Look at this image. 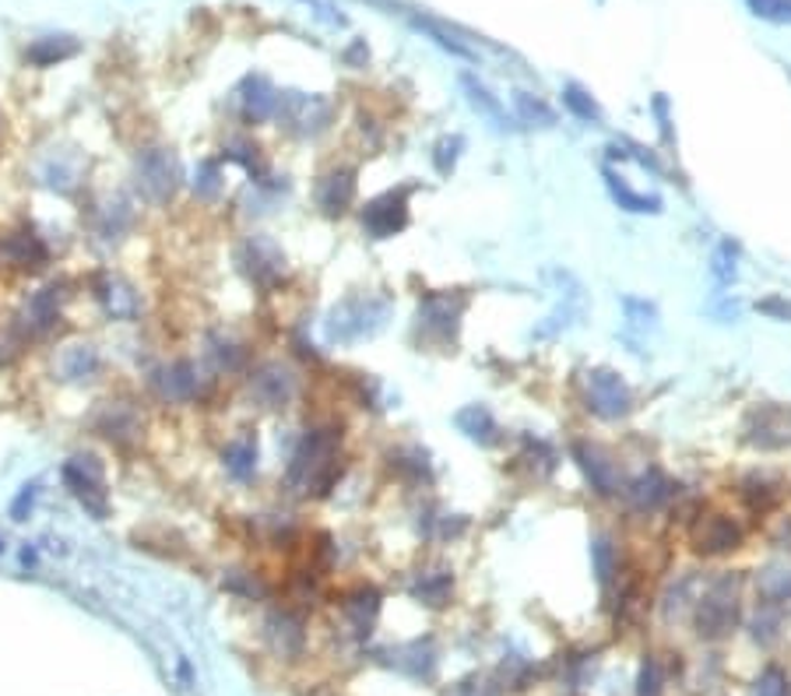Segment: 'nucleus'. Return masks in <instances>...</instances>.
I'll return each instance as SVG.
<instances>
[{"mask_svg":"<svg viewBox=\"0 0 791 696\" xmlns=\"http://www.w3.org/2000/svg\"><path fill=\"white\" fill-rule=\"evenodd\" d=\"M468 300L461 292H429L419 303V331L433 342H454Z\"/></svg>","mask_w":791,"mask_h":696,"instance_id":"nucleus-14","label":"nucleus"},{"mask_svg":"<svg viewBox=\"0 0 791 696\" xmlns=\"http://www.w3.org/2000/svg\"><path fill=\"white\" fill-rule=\"evenodd\" d=\"M223 159L226 163H236V166H244L250 173L254 184H264L268 179V163H264V151L254 138H244V134H236V138H229L223 145Z\"/></svg>","mask_w":791,"mask_h":696,"instance_id":"nucleus-31","label":"nucleus"},{"mask_svg":"<svg viewBox=\"0 0 791 696\" xmlns=\"http://www.w3.org/2000/svg\"><path fill=\"white\" fill-rule=\"evenodd\" d=\"M21 563H26V567H36V549H21Z\"/></svg>","mask_w":791,"mask_h":696,"instance_id":"nucleus-53","label":"nucleus"},{"mask_svg":"<svg viewBox=\"0 0 791 696\" xmlns=\"http://www.w3.org/2000/svg\"><path fill=\"white\" fill-rule=\"evenodd\" d=\"M63 300H68V285L63 282H50L36 288L32 296L21 303V310L11 317V324L21 331V339L29 345H39L53 339L60 331V321H63Z\"/></svg>","mask_w":791,"mask_h":696,"instance_id":"nucleus-6","label":"nucleus"},{"mask_svg":"<svg viewBox=\"0 0 791 696\" xmlns=\"http://www.w3.org/2000/svg\"><path fill=\"white\" fill-rule=\"evenodd\" d=\"M461 88H465V96H468L472 109H478V114L486 117L493 127H500V130L507 127V109H503V102H500L475 75H461Z\"/></svg>","mask_w":791,"mask_h":696,"instance_id":"nucleus-32","label":"nucleus"},{"mask_svg":"<svg viewBox=\"0 0 791 696\" xmlns=\"http://www.w3.org/2000/svg\"><path fill=\"white\" fill-rule=\"evenodd\" d=\"M342 425L338 422H317L310 425L285 468V492L303 500L327 497L342 479Z\"/></svg>","mask_w":791,"mask_h":696,"instance_id":"nucleus-1","label":"nucleus"},{"mask_svg":"<svg viewBox=\"0 0 791 696\" xmlns=\"http://www.w3.org/2000/svg\"><path fill=\"white\" fill-rule=\"evenodd\" d=\"M0 124H4V117H0Z\"/></svg>","mask_w":791,"mask_h":696,"instance_id":"nucleus-55","label":"nucleus"},{"mask_svg":"<svg viewBox=\"0 0 791 696\" xmlns=\"http://www.w3.org/2000/svg\"><path fill=\"white\" fill-rule=\"evenodd\" d=\"M591 559H595V574L602 584H609L615 574H620V549L609 535H595V546H591Z\"/></svg>","mask_w":791,"mask_h":696,"instance_id":"nucleus-40","label":"nucleus"},{"mask_svg":"<svg viewBox=\"0 0 791 696\" xmlns=\"http://www.w3.org/2000/svg\"><path fill=\"white\" fill-rule=\"evenodd\" d=\"M239 109H244L247 124H268L278 114V88L264 75H247L239 85Z\"/></svg>","mask_w":791,"mask_h":696,"instance_id":"nucleus-24","label":"nucleus"},{"mask_svg":"<svg viewBox=\"0 0 791 696\" xmlns=\"http://www.w3.org/2000/svg\"><path fill=\"white\" fill-rule=\"evenodd\" d=\"M356 194H359L356 169H348V166L327 169V173L317 179V187H314L317 212L327 215V218H342L352 205H356Z\"/></svg>","mask_w":791,"mask_h":696,"instance_id":"nucleus-20","label":"nucleus"},{"mask_svg":"<svg viewBox=\"0 0 791 696\" xmlns=\"http://www.w3.org/2000/svg\"><path fill=\"white\" fill-rule=\"evenodd\" d=\"M39 179H42V187H50L63 197H71L78 194V187L85 184L81 179V159L71 151H50L47 159L39 163Z\"/></svg>","mask_w":791,"mask_h":696,"instance_id":"nucleus-25","label":"nucleus"},{"mask_svg":"<svg viewBox=\"0 0 791 696\" xmlns=\"http://www.w3.org/2000/svg\"><path fill=\"white\" fill-rule=\"evenodd\" d=\"M0 552H4V535H0Z\"/></svg>","mask_w":791,"mask_h":696,"instance_id":"nucleus-54","label":"nucleus"},{"mask_svg":"<svg viewBox=\"0 0 791 696\" xmlns=\"http://www.w3.org/2000/svg\"><path fill=\"white\" fill-rule=\"evenodd\" d=\"M377 612H380V595L377 588H369V584H359L356 591H348L342 598V616L352 626V634H369Z\"/></svg>","mask_w":791,"mask_h":696,"instance_id":"nucleus-28","label":"nucleus"},{"mask_svg":"<svg viewBox=\"0 0 791 696\" xmlns=\"http://www.w3.org/2000/svg\"><path fill=\"white\" fill-rule=\"evenodd\" d=\"M81 53V42L68 32H57V36H39L26 47V60L32 67H57L63 60H71Z\"/></svg>","mask_w":791,"mask_h":696,"instance_id":"nucleus-27","label":"nucleus"},{"mask_svg":"<svg viewBox=\"0 0 791 696\" xmlns=\"http://www.w3.org/2000/svg\"><path fill=\"white\" fill-rule=\"evenodd\" d=\"M223 588L233 591V595H244V598H264V595H268V588L260 584V577L250 574V570H226Z\"/></svg>","mask_w":791,"mask_h":696,"instance_id":"nucleus-42","label":"nucleus"},{"mask_svg":"<svg viewBox=\"0 0 791 696\" xmlns=\"http://www.w3.org/2000/svg\"><path fill=\"white\" fill-rule=\"evenodd\" d=\"M714 278L718 282H732L735 278V246L732 243H721V251L714 254Z\"/></svg>","mask_w":791,"mask_h":696,"instance_id":"nucleus-49","label":"nucleus"},{"mask_svg":"<svg viewBox=\"0 0 791 696\" xmlns=\"http://www.w3.org/2000/svg\"><path fill=\"white\" fill-rule=\"evenodd\" d=\"M335 106L332 99L314 96V92H278V114L275 120L285 124V130L299 134V138H317L320 130L332 127Z\"/></svg>","mask_w":791,"mask_h":696,"instance_id":"nucleus-10","label":"nucleus"},{"mask_svg":"<svg viewBox=\"0 0 791 696\" xmlns=\"http://www.w3.org/2000/svg\"><path fill=\"white\" fill-rule=\"evenodd\" d=\"M451 591H454V577L447 570H426V574L415 577V584H412V595L419 598V601H426V605L451 601Z\"/></svg>","mask_w":791,"mask_h":696,"instance_id":"nucleus-34","label":"nucleus"},{"mask_svg":"<svg viewBox=\"0 0 791 696\" xmlns=\"http://www.w3.org/2000/svg\"><path fill=\"white\" fill-rule=\"evenodd\" d=\"M408 226V187L387 190L380 197L366 200L363 208V229L369 239H390Z\"/></svg>","mask_w":791,"mask_h":696,"instance_id":"nucleus-15","label":"nucleus"},{"mask_svg":"<svg viewBox=\"0 0 791 696\" xmlns=\"http://www.w3.org/2000/svg\"><path fill=\"white\" fill-rule=\"evenodd\" d=\"M92 296L96 303L106 310V317H113V321H138V313H141V296L135 292V285L117 278V275H96L92 282Z\"/></svg>","mask_w":791,"mask_h":696,"instance_id":"nucleus-22","label":"nucleus"},{"mask_svg":"<svg viewBox=\"0 0 791 696\" xmlns=\"http://www.w3.org/2000/svg\"><path fill=\"white\" fill-rule=\"evenodd\" d=\"M32 345L21 339V331L8 321V324H0V370H8L14 366L21 355H26Z\"/></svg>","mask_w":791,"mask_h":696,"instance_id":"nucleus-41","label":"nucleus"},{"mask_svg":"<svg viewBox=\"0 0 791 696\" xmlns=\"http://www.w3.org/2000/svg\"><path fill=\"white\" fill-rule=\"evenodd\" d=\"M135 205H130V197L123 194H109L102 200H96L92 208H88V226H92V236L106 246L120 243L130 229H135Z\"/></svg>","mask_w":791,"mask_h":696,"instance_id":"nucleus-16","label":"nucleus"},{"mask_svg":"<svg viewBox=\"0 0 791 696\" xmlns=\"http://www.w3.org/2000/svg\"><path fill=\"white\" fill-rule=\"evenodd\" d=\"M257 458H260V451H257V433H250V430H244V433L233 437V440L223 447V464H226V471H229L236 482L254 479Z\"/></svg>","mask_w":791,"mask_h":696,"instance_id":"nucleus-29","label":"nucleus"},{"mask_svg":"<svg viewBox=\"0 0 791 696\" xmlns=\"http://www.w3.org/2000/svg\"><path fill=\"white\" fill-rule=\"evenodd\" d=\"M757 310L763 313V317H774V321H791V303L784 296H771V300H763L757 303Z\"/></svg>","mask_w":791,"mask_h":696,"instance_id":"nucleus-51","label":"nucleus"},{"mask_svg":"<svg viewBox=\"0 0 791 696\" xmlns=\"http://www.w3.org/2000/svg\"><path fill=\"white\" fill-rule=\"evenodd\" d=\"M760 595L763 601H771V605H781L791 598V563H771V567H763L760 577Z\"/></svg>","mask_w":791,"mask_h":696,"instance_id":"nucleus-36","label":"nucleus"},{"mask_svg":"<svg viewBox=\"0 0 791 696\" xmlns=\"http://www.w3.org/2000/svg\"><path fill=\"white\" fill-rule=\"evenodd\" d=\"M760 447H784L791 443V412L784 409H760Z\"/></svg>","mask_w":791,"mask_h":696,"instance_id":"nucleus-35","label":"nucleus"},{"mask_svg":"<svg viewBox=\"0 0 791 696\" xmlns=\"http://www.w3.org/2000/svg\"><path fill=\"white\" fill-rule=\"evenodd\" d=\"M53 373H57V380H63V384H78V388L92 384V380H99V373H102V355L88 342L68 345V349H60Z\"/></svg>","mask_w":791,"mask_h":696,"instance_id":"nucleus-23","label":"nucleus"},{"mask_svg":"<svg viewBox=\"0 0 791 696\" xmlns=\"http://www.w3.org/2000/svg\"><path fill=\"white\" fill-rule=\"evenodd\" d=\"M574 461L577 468L584 471L587 486L599 492V497H620L623 492V476H620V464L612 461V454L599 443H587V440H577L574 443Z\"/></svg>","mask_w":791,"mask_h":696,"instance_id":"nucleus-18","label":"nucleus"},{"mask_svg":"<svg viewBox=\"0 0 791 696\" xmlns=\"http://www.w3.org/2000/svg\"><path fill=\"white\" fill-rule=\"evenodd\" d=\"M201 355H205V366L215 376H236V373L250 370V349H247V342H239L236 334H229L223 327H215V331L205 334Z\"/></svg>","mask_w":791,"mask_h":696,"instance_id":"nucleus-19","label":"nucleus"},{"mask_svg":"<svg viewBox=\"0 0 791 696\" xmlns=\"http://www.w3.org/2000/svg\"><path fill=\"white\" fill-rule=\"evenodd\" d=\"M623 310H626L630 327H636V331H647L657 321V310L647 300H623Z\"/></svg>","mask_w":791,"mask_h":696,"instance_id":"nucleus-45","label":"nucleus"},{"mask_svg":"<svg viewBox=\"0 0 791 696\" xmlns=\"http://www.w3.org/2000/svg\"><path fill=\"white\" fill-rule=\"evenodd\" d=\"M92 433H99L113 447H135L145 433V415H141V409L135 405V401L109 398L92 415Z\"/></svg>","mask_w":791,"mask_h":696,"instance_id":"nucleus-13","label":"nucleus"},{"mask_svg":"<svg viewBox=\"0 0 791 696\" xmlns=\"http://www.w3.org/2000/svg\"><path fill=\"white\" fill-rule=\"evenodd\" d=\"M190 190L197 200H205V205H215L218 197L226 190V173H223V163L218 159H205L197 163L194 169V179H190Z\"/></svg>","mask_w":791,"mask_h":696,"instance_id":"nucleus-33","label":"nucleus"},{"mask_svg":"<svg viewBox=\"0 0 791 696\" xmlns=\"http://www.w3.org/2000/svg\"><path fill=\"white\" fill-rule=\"evenodd\" d=\"M390 313V303L380 296H369V292H359V296H348L345 303H338L327 317V342L338 345H352L359 339H369L373 331H380Z\"/></svg>","mask_w":791,"mask_h":696,"instance_id":"nucleus-5","label":"nucleus"},{"mask_svg":"<svg viewBox=\"0 0 791 696\" xmlns=\"http://www.w3.org/2000/svg\"><path fill=\"white\" fill-rule=\"evenodd\" d=\"M457 696H496V689H490L486 683H468L457 689Z\"/></svg>","mask_w":791,"mask_h":696,"instance_id":"nucleus-52","label":"nucleus"},{"mask_svg":"<svg viewBox=\"0 0 791 696\" xmlns=\"http://www.w3.org/2000/svg\"><path fill=\"white\" fill-rule=\"evenodd\" d=\"M264 634H268L275 655L281 658H293L303 650V640H306V630H303V619L293 612V609H275L264 619Z\"/></svg>","mask_w":791,"mask_h":696,"instance_id":"nucleus-26","label":"nucleus"},{"mask_svg":"<svg viewBox=\"0 0 791 696\" xmlns=\"http://www.w3.org/2000/svg\"><path fill=\"white\" fill-rule=\"evenodd\" d=\"M415 26H419V29H426V32H429V36H433V39L439 42V47H444V50H451L454 57H465V60H472V57H475V53H472V50L465 47V42H457V39L451 36V32H444V29H439V26H436V21H423V18H415Z\"/></svg>","mask_w":791,"mask_h":696,"instance_id":"nucleus-47","label":"nucleus"},{"mask_svg":"<svg viewBox=\"0 0 791 696\" xmlns=\"http://www.w3.org/2000/svg\"><path fill=\"white\" fill-rule=\"evenodd\" d=\"M560 96H563V106H566L577 120H584V124H602V106H599L595 99H591L581 85L566 81Z\"/></svg>","mask_w":791,"mask_h":696,"instance_id":"nucleus-38","label":"nucleus"},{"mask_svg":"<svg viewBox=\"0 0 791 696\" xmlns=\"http://www.w3.org/2000/svg\"><path fill=\"white\" fill-rule=\"evenodd\" d=\"M454 425L478 447H493L500 440V422L486 405H465L454 415Z\"/></svg>","mask_w":791,"mask_h":696,"instance_id":"nucleus-30","label":"nucleus"},{"mask_svg":"<svg viewBox=\"0 0 791 696\" xmlns=\"http://www.w3.org/2000/svg\"><path fill=\"white\" fill-rule=\"evenodd\" d=\"M461 148H465V138H444L436 145V155H433V163H436V173L439 176H447L451 169H454V163H457V155H461Z\"/></svg>","mask_w":791,"mask_h":696,"instance_id":"nucleus-48","label":"nucleus"},{"mask_svg":"<svg viewBox=\"0 0 791 696\" xmlns=\"http://www.w3.org/2000/svg\"><path fill=\"white\" fill-rule=\"evenodd\" d=\"M757 18L778 21V26H791V0H745Z\"/></svg>","mask_w":791,"mask_h":696,"instance_id":"nucleus-43","label":"nucleus"},{"mask_svg":"<svg viewBox=\"0 0 791 696\" xmlns=\"http://www.w3.org/2000/svg\"><path fill=\"white\" fill-rule=\"evenodd\" d=\"M514 109H517V120L527 127H553L556 114L548 109L542 99H535L532 92H514Z\"/></svg>","mask_w":791,"mask_h":696,"instance_id":"nucleus-39","label":"nucleus"},{"mask_svg":"<svg viewBox=\"0 0 791 696\" xmlns=\"http://www.w3.org/2000/svg\"><path fill=\"white\" fill-rule=\"evenodd\" d=\"M739 577L735 574H718L703 595L696 598V609H693V626L703 640H721L729 637L735 626H739Z\"/></svg>","mask_w":791,"mask_h":696,"instance_id":"nucleus-4","label":"nucleus"},{"mask_svg":"<svg viewBox=\"0 0 791 696\" xmlns=\"http://www.w3.org/2000/svg\"><path fill=\"white\" fill-rule=\"evenodd\" d=\"M657 693H662V668H657L654 658H647L641 672V696H657Z\"/></svg>","mask_w":791,"mask_h":696,"instance_id":"nucleus-50","label":"nucleus"},{"mask_svg":"<svg viewBox=\"0 0 791 696\" xmlns=\"http://www.w3.org/2000/svg\"><path fill=\"white\" fill-rule=\"evenodd\" d=\"M757 696H791V683L778 665L763 668V676L757 683Z\"/></svg>","mask_w":791,"mask_h":696,"instance_id":"nucleus-46","label":"nucleus"},{"mask_svg":"<svg viewBox=\"0 0 791 696\" xmlns=\"http://www.w3.org/2000/svg\"><path fill=\"white\" fill-rule=\"evenodd\" d=\"M623 497L630 503L633 513H641V518H651V513L665 510L675 497V486L662 476L657 468H647L641 471L636 479L623 482Z\"/></svg>","mask_w":791,"mask_h":696,"instance_id":"nucleus-21","label":"nucleus"},{"mask_svg":"<svg viewBox=\"0 0 791 696\" xmlns=\"http://www.w3.org/2000/svg\"><path fill=\"white\" fill-rule=\"evenodd\" d=\"M130 184L135 194L151 208H166L176 197V190L184 187V166L180 155L172 148H141L135 155V166H130Z\"/></svg>","mask_w":791,"mask_h":696,"instance_id":"nucleus-3","label":"nucleus"},{"mask_svg":"<svg viewBox=\"0 0 791 696\" xmlns=\"http://www.w3.org/2000/svg\"><path fill=\"white\" fill-rule=\"evenodd\" d=\"M742 528L739 521H732L729 513H700V518L690 525V542L696 552L703 556H724L742 549Z\"/></svg>","mask_w":791,"mask_h":696,"instance_id":"nucleus-17","label":"nucleus"},{"mask_svg":"<svg viewBox=\"0 0 791 696\" xmlns=\"http://www.w3.org/2000/svg\"><path fill=\"white\" fill-rule=\"evenodd\" d=\"M584 405H587L591 415H599L605 422H615V419L630 415L633 394H630L626 380L620 373L599 366V370L584 373Z\"/></svg>","mask_w":791,"mask_h":696,"instance_id":"nucleus-11","label":"nucleus"},{"mask_svg":"<svg viewBox=\"0 0 791 696\" xmlns=\"http://www.w3.org/2000/svg\"><path fill=\"white\" fill-rule=\"evenodd\" d=\"M36 500H39V482L32 479V482H26L18 489V497L11 500V521H29V513L36 510Z\"/></svg>","mask_w":791,"mask_h":696,"instance_id":"nucleus-44","label":"nucleus"},{"mask_svg":"<svg viewBox=\"0 0 791 696\" xmlns=\"http://www.w3.org/2000/svg\"><path fill=\"white\" fill-rule=\"evenodd\" d=\"M605 179H609L612 197L620 200V208H626V212H662V200L647 197V194H636L633 187H626V179L615 169H605Z\"/></svg>","mask_w":791,"mask_h":696,"instance_id":"nucleus-37","label":"nucleus"},{"mask_svg":"<svg viewBox=\"0 0 791 696\" xmlns=\"http://www.w3.org/2000/svg\"><path fill=\"white\" fill-rule=\"evenodd\" d=\"M50 264V246L32 226L0 229V267L18 275H36Z\"/></svg>","mask_w":791,"mask_h":696,"instance_id":"nucleus-12","label":"nucleus"},{"mask_svg":"<svg viewBox=\"0 0 791 696\" xmlns=\"http://www.w3.org/2000/svg\"><path fill=\"white\" fill-rule=\"evenodd\" d=\"M60 479L68 486L71 497L92 513L96 521L109 518V492H106V468L96 454H75L71 461H63Z\"/></svg>","mask_w":791,"mask_h":696,"instance_id":"nucleus-9","label":"nucleus"},{"mask_svg":"<svg viewBox=\"0 0 791 696\" xmlns=\"http://www.w3.org/2000/svg\"><path fill=\"white\" fill-rule=\"evenodd\" d=\"M236 264H239V272L247 275V282L257 285L260 292H275L285 282V272H289L281 243L268 233H250L244 243H239Z\"/></svg>","mask_w":791,"mask_h":696,"instance_id":"nucleus-7","label":"nucleus"},{"mask_svg":"<svg viewBox=\"0 0 791 696\" xmlns=\"http://www.w3.org/2000/svg\"><path fill=\"white\" fill-rule=\"evenodd\" d=\"M247 394L257 409L281 412L299 398V373L281 359H264L247 370Z\"/></svg>","mask_w":791,"mask_h":696,"instance_id":"nucleus-8","label":"nucleus"},{"mask_svg":"<svg viewBox=\"0 0 791 696\" xmlns=\"http://www.w3.org/2000/svg\"><path fill=\"white\" fill-rule=\"evenodd\" d=\"M215 373L205 363L194 359H172L148 373V391L156 394L162 405H201L215 394Z\"/></svg>","mask_w":791,"mask_h":696,"instance_id":"nucleus-2","label":"nucleus"}]
</instances>
